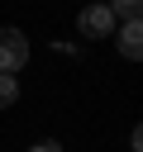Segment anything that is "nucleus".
I'll return each instance as SVG.
<instances>
[{
	"label": "nucleus",
	"mask_w": 143,
	"mask_h": 152,
	"mask_svg": "<svg viewBox=\"0 0 143 152\" xmlns=\"http://www.w3.org/2000/svg\"><path fill=\"white\" fill-rule=\"evenodd\" d=\"M29 62V38L19 28H0V76H14Z\"/></svg>",
	"instance_id": "obj_1"
},
{
	"label": "nucleus",
	"mask_w": 143,
	"mask_h": 152,
	"mask_svg": "<svg viewBox=\"0 0 143 152\" xmlns=\"http://www.w3.org/2000/svg\"><path fill=\"white\" fill-rule=\"evenodd\" d=\"M81 33H86V38H110V33H114L110 5H86V10H81Z\"/></svg>",
	"instance_id": "obj_2"
},
{
	"label": "nucleus",
	"mask_w": 143,
	"mask_h": 152,
	"mask_svg": "<svg viewBox=\"0 0 143 152\" xmlns=\"http://www.w3.org/2000/svg\"><path fill=\"white\" fill-rule=\"evenodd\" d=\"M14 100H19V81L14 76H0V109H10Z\"/></svg>",
	"instance_id": "obj_4"
},
{
	"label": "nucleus",
	"mask_w": 143,
	"mask_h": 152,
	"mask_svg": "<svg viewBox=\"0 0 143 152\" xmlns=\"http://www.w3.org/2000/svg\"><path fill=\"white\" fill-rule=\"evenodd\" d=\"M114 38H119V52H124L129 62H138V57H143V24H138V19H129Z\"/></svg>",
	"instance_id": "obj_3"
},
{
	"label": "nucleus",
	"mask_w": 143,
	"mask_h": 152,
	"mask_svg": "<svg viewBox=\"0 0 143 152\" xmlns=\"http://www.w3.org/2000/svg\"><path fill=\"white\" fill-rule=\"evenodd\" d=\"M29 152H62V147H57V142H33Z\"/></svg>",
	"instance_id": "obj_6"
},
{
	"label": "nucleus",
	"mask_w": 143,
	"mask_h": 152,
	"mask_svg": "<svg viewBox=\"0 0 143 152\" xmlns=\"http://www.w3.org/2000/svg\"><path fill=\"white\" fill-rule=\"evenodd\" d=\"M143 0H110V14H124V19H138Z\"/></svg>",
	"instance_id": "obj_5"
}]
</instances>
